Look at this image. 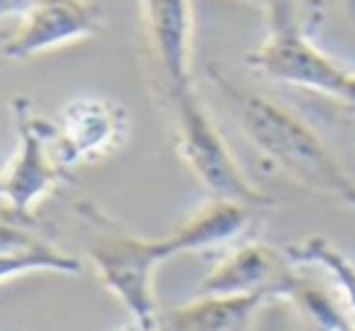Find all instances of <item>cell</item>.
<instances>
[{"mask_svg":"<svg viewBox=\"0 0 355 331\" xmlns=\"http://www.w3.org/2000/svg\"><path fill=\"white\" fill-rule=\"evenodd\" d=\"M256 212L258 207L234 200H209L168 237L146 239L117 224L95 203L76 205V214L88 227L85 253L100 282L127 307L132 319L141 321L158 319L153 278L166 258L234 241L251 227Z\"/></svg>","mask_w":355,"mask_h":331,"instance_id":"cell-1","label":"cell"},{"mask_svg":"<svg viewBox=\"0 0 355 331\" xmlns=\"http://www.w3.org/2000/svg\"><path fill=\"white\" fill-rule=\"evenodd\" d=\"M207 78L229 103L243 137L275 169L302 188L355 210V178L295 110L236 83L217 64L207 66Z\"/></svg>","mask_w":355,"mask_h":331,"instance_id":"cell-2","label":"cell"},{"mask_svg":"<svg viewBox=\"0 0 355 331\" xmlns=\"http://www.w3.org/2000/svg\"><path fill=\"white\" fill-rule=\"evenodd\" d=\"M166 108L173 122V142L178 156L207 190L212 200H234V203L251 205V207H270L272 198L246 178L239 161L234 158L227 139L214 124L205 100L198 88L178 90L166 95Z\"/></svg>","mask_w":355,"mask_h":331,"instance_id":"cell-3","label":"cell"},{"mask_svg":"<svg viewBox=\"0 0 355 331\" xmlns=\"http://www.w3.org/2000/svg\"><path fill=\"white\" fill-rule=\"evenodd\" d=\"M10 112L17 129V148L0 171V207L8 219L30 224L35 210L56 188L73 183L76 176L54 156V122L44 119L35 110V103L25 95L10 100Z\"/></svg>","mask_w":355,"mask_h":331,"instance_id":"cell-4","label":"cell"},{"mask_svg":"<svg viewBox=\"0 0 355 331\" xmlns=\"http://www.w3.org/2000/svg\"><path fill=\"white\" fill-rule=\"evenodd\" d=\"M246 64L270 80L329 95L355 110V74L329 59L304 30H268Z\"/></svg>","mask_w":355,"mask_h":331,"instance_id":"cell-5","label":"cell"},{"mask_svg":"<svg viewBox=\"0 0 355 331\" xmlns=\"http://www.w3.org/2000/svg\"><path fill=\"white\" fill-rule=\"evenodd\" d=\"M129 112L124 105L98 95H78L61 108L54 119V156L76 176L80 166H93L112 156L129 137Z\"/></svg>","mask_w":355,"mask_h":331,"instance_id":"cell-6","label":"cell"},{"mask_svg":"<svg viewBox=\"0 0 355 331\" xmlns=\"http://www.w3.org/2000/svg\"><path fill=\"white\" fill-rule=\"evenodd\" d=\"M103 30V10L88 0H37L17 30L0 44L8 61H27Z\"/></svg>","mask_w":355,"mask_h":331,"instance_id":"cell-7","label":"cell"},{"mask_svg":"<svg viewBox=\"0 0 355 331\" xmlns=\"http://www.w3.org/2000/svg\"><path fill=\"white\" fill-rule=\"evenodd\" d=\"M146 51L163 98L190 88L193 8L190 0H139Z\"/></svg>","mask_w":355,"mask_h":331,"instance_id":"cell-8","label":"cell"},{"mask_svg":"<svg viewBox=\"0 0 355 331\" xmlns=\"http://www.w3.org/2000/svg\"><path fill=\"white\" fill-rule=\"evenodd\" d=\"M295 275V266L285 251L261 241H246L227 251L200 282V295H246L272 290L285 300L287 282Z\"/></svg>","mask_w":355,"mask_h":331,"instance_id":"cell-9","label":"cell"},{"mask_svg":"<svg viewBox=\"0 0 355 331\" xmlns=\"http://www.w3.org/2000/svg\"><path fill=\"white\" fill-rule=\"evenodd\" d=\"M280 300L272 290L246 295H200L161 316L163 331H251L256 316Z\"/></svg>","mask_w":355,"mask_h":331,"instance_id":"cell-10","label":"cell"},{"mask_svg":"<svg viewBox=\"0 0 355 331\" xmlns=\"http://www.w3.org/2000/svg\"><path fill=\"white\" fill-rule=\"evenodd\" d=\"M30 273H61L80 275L83 263L59 251L51 241L32 232L27 224L0 219V282Z\"/></svg>","mask_w":355,"mask_h":331,"instance_id":"cell-11","label":"cell"},{"mask_svg":"<svg viewBox=\"0 0 355 331\" xmlns=\"http://www.w3.org/2000/svg\"><path fill=\"white\" fill-rule=\"evenodd\" d=\"M285 256L292 266H319L326 271L336 287L340 292L345 309L355 316V263L348 256L338 251L329 239L324 237H306L302 241H295L285 248Z\"/></svg>","mask_w":355,"mask_h":331,"instance_id":"cell-12","label":"cell"},{"mask_svg":"<svg viewBox=\"0 0 355 331\" xmlns=\"http://www.w3.org/2000/svg\"><path fill=\"white\" fill-rule=\"evenodd\" d=\"M268 30H304L311 35L321 17L319 0H263Z\"/></svg>","mask_w":355,"mask_h":331,"instance_id":"cell-13","label":"cell"},{"mask_svg":"<svg viewBox=\"0 0 355 331\" xmlns=\"http://www.w3.org/2000/svg\"><path fill=\"white\" fill-rule=\"evenodd\" d=\"M37 0H0V20L6 17H22Z\"/></svg>","mask_w":355,"mask_h":331,"instance_id":"cell-14","label":"cell"},{"mask_svg":"<svg viewBox=\"0 0 355 331\" xmlns=\"http://www.w3.org/2000/svg\"><path fill=\"white\" fill-rule=\"evenodd\" d=\"M119 331H163V326H161V316L158 319H146V321H141V319H132L129 324H124Z\"/></svg>","mask_w":355,"mask_h":331,"instance_id":"cell-15","label":"cell"},{"mask_svg":"<svg viewBox=\"0 0 355 331\" xmlns=\"http://www.w3.org/2000/svg\"><path fill=\"white\" fill-rule=\"evenodd\" d=\"M340 8L345 10L350 22H355V0H340Z\"/></svg>","mask_w":355,"mask_h":331,"instance_id":"cell-16","label":"cell"},{"mask_svg":"<svg viewBox=\"0 0 355 331\" xmlns=\"http://www.w3.org/2000/svg\"><path fill=\"white\" fill-rule=\"evenodd\" d=\"M338 331H355V324H353V321H350V319H348V321H345V324H343V326H340V329H338Z\"/></svg>","mask_w":355,"mask_h":331,"instance_id":"cell-17","label":"cell"},{"mask_svg":"<svg viewBox=\"0 0 355 331\" xmlns=\"http://www.w3.org/2000/svg\"><path fill=\"white\" fill-rule=\"evenodd\" d=\"M241 3H248V6H256V8H261V3H263V0H241Z\"/></svg>","mask_w":355,"mask_h":331,"instance_id":"cell-18","label":"cell"},{"mask_svg":"<svg viewBox=\"0 0 355 331\" xmlns=\"http://www.w3.org/2000/svg\"><path fill=\"white\" fill-rule=\"evenodd\" d=\"M353 132H355V129H353Z\"/></svg>","mask_w":355,"mask_h":331,"instance_id":"cell-19","label":"cell"}]
</instances>
